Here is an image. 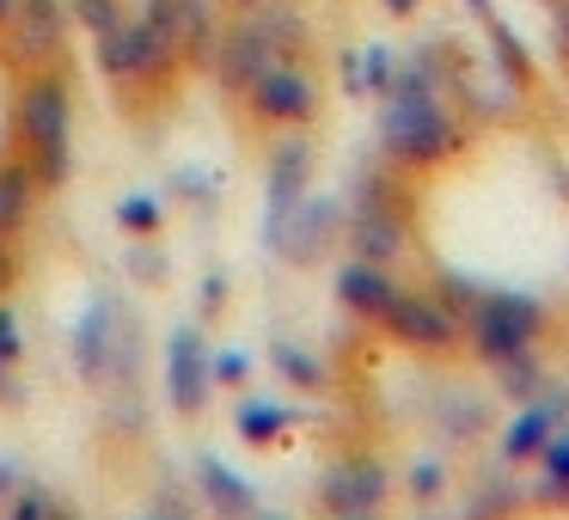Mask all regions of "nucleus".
Here are the masks:
<instances>
[{
    "label": "nucleus",
    "mask_w": 569,
    "mask_h": 520,
    "mask_svg": "<svg viewBox=\"0 0 569 520\" xmlns=\"http://www.w3.org/2000/svg\"><path fill=\"white\" fill-rule=\"evenodd\" d=\"M13 136H19V153H26L38 190H62L74 178V87H68L62 62L19 74Z\"/></svg>",
    "instance_id": "1"
},
{
    "label": "nucleus",
    "mask_w": 569,
    "mask_h": 520,
    "mask_svg": "<svg viewBox=\"0 0 569 520\" xmlns=\"http://www.w3.org/2000/svg\"><path fill=\"white\" fill-rule=\"evenodd\" d=\"M380 148L405 172H435L466 148V129L441 99H380Z\"/></svg>",
    "instance_id": "2"
},
{
    "label": "nucleus",
    "mask_w": 569,
    "mask_h": 520,
    "mask_svg": "<svg viewBox=\"0 0 569 520\" xmlns=\"http://www.w3.org/2000/svg\"><path fill=\"white\" fill-rule=\"evenodd\" d=\"M92 62H99V74L111 80V87H172V80L184 74L178 43L166 38L160 26H148L141 13H129L117 31L92 38Z\"/></svg>",
    "instance_id": "3"
},
{
    "label": "nucleus",
    "mask_w": 569,
    "mask_h": 520,
    "mask_svg": "<svg viewBox=\"0 0 569 520\" xmlns=\"http://www.w3.org/2000/svg\"><path fill=\"white\" fill-rule=\"evenodd\" d=\"M246 117L258 129H312L325 111V80L312 74L307 56H276L258 80L246 87Z\"/></svg>",
    "instance_id": "4"
},
{
    "label": "nucleus",
    "mask_w": 569,
    "mask_h": 520,
    "mask_svg": "<svg viewBox=\"0 0 569 520\" xmlns=\"http://www.w3.org/2000/svg\"><path fill=\"white\" fill-rule=\"evenodd\" d=\"M545 331V307L532 294H520V288H490V294L471 300L466 312V343L478 361H508L520 356V349H532Z\"/></svg>",
    "instance_id": "5"
},
{
    "label": "nucleus",
    "mask_w": 569,
    "mask_h": 520,
    "mask_svg": "<svg viewBox=\"0 0 569 520\" xmlns=\"http://www.w3.org/2000/svg\"><path fill=\"white\" fill-rule=\"evenodd\" d=\"M68 38H74V13L68 0H19L13 26L0 31V62L31 74V68H56L68 56Z\"/></svg>",
    "instance_id": "6"
},
{
    "label": "nucleus",
    "mask_w": 569,
    "mask_h": 520,
    "mask_svg": "<svg viewBox=\"0 0 569 520\" xmlns=\"http://www.w3.org/2000/svg\"><path fill=\"white\" fill-rule=\"evenodd\" d=\"M276 56H282V50L270 43L263 19L258 13H233V19H221V38H214L209 74H214V87H221L227 99H246V87L276 62Z\"/></svg>",
    "instance_id": "7"
},
{
    "label": "nucleus",
    "mask_w": 569,
    "mask_h": 520,
    "mask_svg": "<svg viewBox=\"0 0 569 520\" xmlns=\"http://www.w3.org/2000/svg\"><path fill=\"white\" fill-rule=\"evenodd\" d=\"M380 331L405 349H422V356H447V349L466 337V319H459L441 294H398L392 312L380 319Z\"/></svg>",
    "instance_id": "8"
},
{
    "label": "nucleus",
    "mask_w": 569,
    "mask_h": 520,
    "mask_svg": "<svg viewBox=\"0 0 569 520\" xmlns=\"http://www.w3.org/2000/svg\"><path fill=\"white\" fill-rule=\"evenodd\" d=\"M141 19L178 43L184 68H209L214 38H221V0H141Z\"/></svg>",
    "instance_id": "9"
},
{
    "label": "nucleus",
    "mask_w": 569,
    "mask_h": 520,
    "mask_svg": "<svg viewBox=\"0 0 569 520\" xmlns=\"http://www.w3.org/2000/svg\"><path fill=\"white\" fill-rule=\"evenodd\" d=\"M392 496V471L373 453H349L319 478V508L325 514H380Z\"/></svg>",
    "instance_id": "10"
},
{
    "label": "nucleus",
    "mask_w": 569,
    "mask_h": 520,
    "mask_svg": "<svg viewBox=\"0 0 569 520\" xmlns=\"http://www.w3.org/2000/svg\"><path fill=\"white\" fill-rule=\"evenodd\" d=\"M209 343H202L197 324H178L172 337H166V398H172V410L184 422H197L202 410H209Z\"/></svg>",
    "instance_id": "11"
},
{
    "label": "nucleus",
    "mask_w": 569,
    "mask_h": 520,
    "mask_svg": "<svg viewBox=\"0 0 569 520\" xmlns=\"http://www.w3.org/2000/svg\"><path fill=\"white\" fill-rule=\"evenodd\" d=\"M312 166H319L312 136H307V129H282V141L270 148V172H263V184H270V239L282 233V221L295 214V202L307 197Z\"/></svg>",
    "instance_id": "12"
},
{
    "label": "nucleus",
    "mask_w": 569,
    "mask_h": 520,
    "mask_svg": "<svg viewBox=\"0 0 569 520\" xmlns=\"http://www.w3.org/2000/svg\"><path fill=\"white\" fill-rule=\"evenodd\" d=\"M563 422H569V398L563 392L527 398V404L515 410V422L502 429V466H532V459L545 453V441H551Z\"/></svg>",
    "instance_id": "13"
},
{
    "label": "nucleus",
    "mask_w": 569,
    "mask_h": 520,
    "mask_svg": "<svg viewBox=\"0 0 569 520\" xmlns=\"http://www.w3.org/2000/svg\"><path fill=\"white\" fill-rule=\"evenodd\" d=\"M331 288H337V307L368 319V324H380L386 312H392V300L405 294V288L392 282V263H368V258H349Z\"/></svg>",
    "instance_id": "14"
},
{
    "label": "nucleus",
    "mask_w": 569,
    "mask_h": 520,
    "mask_svg": "<svg viewBox=\"0 0 569 520\" xmlns=\"http://www.w3.org/2000/svg\"><path fill=\"white\" fill-rule=\"evenodd\" d=\"M197 490L209 496L214 520H251L258 514V490H251V483L214 453H197Z\"/></svg>",
    "instance_id": "15"
},
{
    "label": "nucleus",
    "mask_w": 569,
    "mask_h": 520,
    "mask_svg": "<svg viewBox=\"0 0 569 520\" xmlns=\"http://www.w3.org/2000/svg\"><path fill=\"white\" fill-rule=\"evenodd\" d=\"M111 307L104 300H92L87 312H80V324H74V373L87 386H104L111 380Z\"/></svg>",
    "instance_id": "16"
},
{
    "label": "nucleus",
    "mask_w": 569,
    "mask_h": 520,
    "mask_svg": "<svg viewBox=\"0 0 569 520\" xmlns=\"http://www.w3.org/2000/svg\"><path fill=\"white\" fill-rule=\"evenodd\" d=\"M405 246H410V233H405V221H398L392 209H361L356 221H349V251L356 258H368V263H398L405 258Z\"/></svg>",
    "instance_id": "17"
},
{
    "label": "nucleus",
    "mask_w": 569,
    "mask_h": 520,
    "mask_svg": "<svg viewBox=\"0 0 569 520\" xmlns=\"http://www.w3.org/2000/svg\"><path fill=\"white\" fill-rule=\"evenodd\" d=\"M38 178H31L26 153L19 160H0V239H19L31 227V209H38Z\"/></svg>",
    "instance_id": "18"
},
{
    "label": "nucleus",
    "mask_w": 569,
    "mask_h": 520,
    "mask_svg": "<svg viewBox=\"0 0 569 520\" xmlns=\"http://www.w3.org/2000/svg\"><path fill=\"white\" fill-rule=\"evenodd\" d=\"M288 429H295L288 404H270V398H239V410H233V434H239L246 447H276Z\"/></svg>",
    "instance_id": "19"
},
{
    "label": "nucleus",
    "mask_w": 569,
    "mask_h": 520,
    "mask_svg": "<svg viewBox=\"0 0 569 520\" xmlns=\"http://www.w3.org/2000/svg\"><path fill=\"white\" fill-rule=\"evenodd\" d=\"M483 38H490V62L502 68V80L515 92H527L532 87V56H527V43L515 38V26H508V19H496V13H483Z\"/></svg>",
    "instance_id": "20"
},
{
    "label": "nucleus",
    "mask_w": 569,
    "mask_h": 520,
    "mask_svg": "<svg viewBox=\"0 0 569 520\" xmlns=\"http://www.w3.org/2000/svg\"><path fill=\"white\" fill-rule=\"evenodd\" d=\"M270 361H276V373H282L295 392H325L331 386V373H325V361L319 356H307V349H295L288 337H276L270 343Z\"/></svg>",
    "instance_id": "21"
},
{
    "label": "nucleus",
    "mask_w": 569,
    "mask_h": 520,
    "mask_svg": "<svg viewBox=\"0 0 569 520\" xmlns=\"http://www.w3.org/2000/svg\"><path fill=\"white\" fill-rule=\"evenodd\" d=\"M117 227H123L136 246H148V239H160L166 233V202L160 197H148V190H136V197H123L117 202Z\"/></svg>",
    "instance_id": "22"
},
{
    "label": "nucleus",
    "mask_w": 569,
    "mask_h": 520,
    "mask_svg": "<svg viewBox=\"0 0 569 520\" xmlns=\"http://www.w3.org/2000/svg\"><path fill=\"white\" fill-rule=\"evenodd\" d=\"M258 19H263V31H270V43L282 56H300L307 50V13H300V7H288V0H270V7H258Z\"/></svg>",
    "instance_id": "23"
},
{
    "label": "nucleus",
    "mask_w": 569,
    "mask_h": 520,
    "mask_svg": "<svg viewBox=\"0 0 569 520\" xmlns=\"http://www.w3.org/2000/svg\"><path fill=\"white\" fill-rule=\"evenodd\" d=\"M532 466H539L545 496H551V502H569V422L551 434V441H545V453L532 459Z\"/></svg>",
    "instance_id": "24"
},
{
    "label": "nucleus",
    "mask_w": 569,
    "mask_h": 520,
    "mask_svg": "<svg viewBox=\"0 0 569 520\" xmlns=\"http://www.w3.org/2000/svg\"><path fill=\"white\" fill-rule=\"evenodd\" d=\"M68 13H74V31L104 38V31H117L129 19V0H68Z\"/></svg>",
    "instance_id": "25"
},
{
    "label": "nucleus",
    "mask_w": 569,
    "mask_h": 520,
    "mask_svg": "<svg viewBox=\"0 0 569 520\" xmlns=\"http://www.w3.org/2000/svg\"><path fill=\"white\" fill-rule=\"evenodd\" d=\"M56 508H62V502H56L43 483H19V490L7 496V514H0V520H56Z\"/></svg>",
    "instance_id": "26"
},
{
    "label": "nucleus",
    "mask_w": 569,
    "mask_h": 520,
    "mask_svg": "<svg viewBox=\"0 0 569 520\" xmlns=\"http://www.w3.org/2000/svg\"><path fill=\"white\" fill-rule=\"evenodd\" d=\"M392 74H398V56H392V43H368V50H361V87H368V99H386V87H392Z\"/></svg>",
    "instance_id": "27"
},
{
    "label": "nucleus",
    "mask_w": 569,
    "mask_h": 520,
    "mask_svg": "<svg viewBox=\"0 0 569 520\" xmlns=\"http://www.w3.org/2000/svg\"><path fill=\"white\" fill-rule=\"evenodd\" d=\"M496 368H502V392H515L520 404H527V398H539V386H545V373L532 368V349H520V356H508V361H496Z\"/></svg>",
    "instance_id": "28"
},
{
    "label": "nucleus",
    "mask_w": 569,
    "mask_h": 520,
    "mask_svg": "<svg viewBox=\"0 0 569 520\" xmlns=\"http://www.w3.org/2000/svg\"><path fill=\"white\" fill-rule=\"evenodd\" d=\"M209 380L214 386H246L251 380V356L246 349H221V356H209Z\"/></svg>",
    "instance_id": "29"
},
{
    "label": "nucleus",
    "mask_w": 569,
    "mask_h": 520,
    "mask_svg": "<svg viewBox=\"0 0 569 520\" xmlns=\"http://www.w3.org/2000/svg\"><path fill=\"white\" fill-rule=\"evenodd\" d=\"M19 356H26V337H19V312L0 300V361L7 368H19Z\"/></svg>",
    "instance_id": "30"
},
{
    "label": "nucleus",
    "mask_w": 569,
    "mask_h": 520,
    "mask_svg": "<svg viewBox=\"0 0 569 520\" xmlns=\"http://www.w3.org/2000/svg\"><path fill=\"white\" fill-rule=\"evenodd\" d=\"M441 483H447V471L435 466V459H422V466H417V478H410V490H417L422 502H435V496H441Z\"/></svg>",
    "instance_id": "31"
},
{
    "label": "nucleus",
    "mask_w": 569,
    "mask_h": 520,
    "mask_svg": "<svg viewBox=\"0 0 569 520\" xmlns=\"http://www.w3.org/2000/svg\"><path fill=\"white\" fill-rule=\"evenodd\" d=\"M337 74H343V92H349V99H368V87H361V50H343V56H337Z\"/></svg>",
    "instance_id": "32"
},
{
    "label": "nucleus",
    "mask_w": 569,
    "mask_h": 520,
    "mask_svg": "<svg viewBox=\"0 0 569 520\" xmlns=\"http://www.w3.org/2000/svg\"><path fill=\"white\" fill-rule=\"evenodd\" d=\"M13 282H19V251H13V239H0V300L13 294Z\"/></svg>",
    "instance_id": "33"
},
{
    "label": "nucleus",
    "mask_w": 569,
    "mask_h": 520,
    "mask_svg": "<svg viewBox=\"0 0 569 520\" xmlns=\"http://www.w3.org/2000/svg\"><path fill=\"white\" fill-rule=\"evenodd\" d=\"M551 13V31H557V50L569 56V0H557V7H545Z\"/></svg>",
    "instance_id": "34"
},
{
    "label": "nucleus",
    "mask_w": 569,
    "mask_h": 520,
    "mask_svg": "<svg viewBox=\"0 0 569 520\" xmlns=\"http://www.w3.org/2000/svg\"><path fill=\"white\" fill-rule=\"evenodd\" d=\"M221 300H227V282H221V276H209V288H202V312L214 319V312H221Z\"/></svg>",
    "instance_id": "35"
},
{
    "label": "nucleus",
    "mask_w": 569,
    "mask_h": 520,
    "mask_svg": "<svg viewBox=\"0 0 569 520\" xmlns=\"http://www.w3.org/2000/svg\"><path fill=\"white\" fill-rule=\"evenodd\" d=\"M380 7H386L392 19H417V13H422V0H380Z\"/></svg>",
    "instance_id": "36"
},
{
    "label": "nucleus",
    "mask_w": 569,
    "mask_h": 520,
    "mask_svg": "<svg viewBox=\"0 0 569 520\" xmlns=\"http://www.w3.org/2000/svg\"><path fill=\"white\" fill-rule=\"evenodd\" d=\"M136 520H190L184 508H148V514H136Z\"/></svg>",
    "instance_id": "37"
},
{
    "label": "nucleus",
    "mask_w": 569,
    "mask_h": 520,
    "mask_svg": "<svg viewBox=\"0 0 569 520\" xmlns=\"http://www.w3.org/2000/svg\"><path fill=\"white\" fill-rule=\"evenodd\" d=\"M19 490V471L13 466H0V496H13Z\"/></svg>",
    "instance_id": "38"
},
{
    "label": "nucleus",
    "mask_w": 569,
    "mask_h": 520,
    "mask_svg": "<svg viewBox=\"0 0 569 520\" xmlns=\"http://www.w3.org/2000/svg\"><path fill=\"white\" fill-rule=\"evenodd\" d=\"M233 13H258V7H270V0H227Z\"/></svg>",
    "instance_id": "39"
},
{
    "label": "nucleus",
    "mask_w": 569,
    "mask_h": 520,
    "mask_svg": "<svg viewBox=\"0 0 569 520\" xmlns=\"http://www.w3.org/2000/svg\"><path fill=\"white\" fill-rule=\"evenodd\" d=\"M13 13H19V0H0V31L13 26Z\"/></svg>",
    "instance_id": "40"
},
{
    "label": "nucleus",
    "mask_w": 569,
    "mask_h": 520,
    "mask_svg": "<svg viewBox=\"0 0 569 520\" xmlns=\"http://www.w3.org/2000/svg\"><path fill=\"white\" fill-rule=\"evenodd\" d=\"M466 7H471V13H478V19H483V13H496L490 0H466Z\"/></svg>",
    "instance_id": "41"
},
{
    "label": "nucleus",
    "mask_w": 569,
    "mask_h": 520,
    "mask_svg": "<svg viewBox=\"0 0 569 520\" xmlns=\"http://www.w3.org/2000/svg\"><path fill=\"white\" fill-rule=\"evenodd\" d=\"M325 520H380V514H325Z\"/></svg>",
    "instance_id": "42"
},
{
    "label": "nucleus",
    "mask_w": 569,
    "mask_h": 520,
    "mask_svg": "<svg viewBox=\"0 0 569 520\" xmlns=\"http://www.w3.org/2000/svg\"><path fill=\"white\" fill-rule=\"evenodd\" d=\"M251 520H282V514H263V508H258V514H251Z\"/></svg>",
    "instance_id": "43"
},
{
    "label": "nucleus",
    "mask_w": 569,
    "mask_h": 520,
    "mask_svg": "<svg viewBox=\"0 0 569 520\" xmlns=\"http://www.w3.org/2000/svg\"><path fill=\"white\" fill-rule=\"evenodd\" d=\"M7 373H13V368H7V361H0V386H7Z\"/></svg>",
    "instance_id": "44"
},
{
    "label": "nucleus",
    "mask_w": 569,
    "mask_h": 520,
    "mask_svg": "<svg viewBox=\"0 0 569 520\" xmlns=\"http://www.w3.org/2000/svg\"><path fill=\"white\" fill-rule=\"evenodd\" d=\"M56 520H74V514H62V508H56Z\"/></svg>",
    "instance_id": "45"
},
{
    "label": "nucleus",
    "mask_w": 569,
    "mask_h": 520,
    "mask_svg": "<svg viewBox=\"0 0 569 520\" xmlns=\"http://www.w3.org/2000/svg\"><path fill=\"white\" fill-rule=\"evenodd\" d=\"M539 7H557V0H539Z\"/></svg>",
    "instance_id": "46"
}]
</instances>
